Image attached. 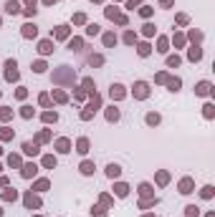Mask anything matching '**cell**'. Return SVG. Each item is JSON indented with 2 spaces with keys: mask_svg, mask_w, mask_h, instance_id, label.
Instances as JSON below:
<instances>
[{
  "mask_svg": "<svg viewBox=\"0 0 215 217\" xmlns=\"http://www.w3.org/2000/svg\"><path fill=\"white\" fill-rule=\"evenodd\" d=\"M117 174H119V167L111 164V167H109V177H117Z\"/></svg>",
  "mask_w": 215,
  "mask_h": 217,
  "instance_id": "6da1fadb",
  "label": "cell"
},
{
  "mask_svg": "<svg viewBox=\"0 0 215 217\" xmlns=\"http://www.w3.org/2000/svg\"><path fill=\"white\" fill-rule=\"evenodd\" d=\"M8 13H18V5L15 3H8Z\"/></svg>",
  "mask_w": 215,
  "mask_h": 217,
  "instance_id": "5b68a950",
  "label": "cell"
},
{
  "mask_svg": "<svg viewBox=\"0 0 215 217\" xmlns=\"http://www.w3.org/2000/svg\"><path fill=\"white\" fill-rule=\"evenodd\" d=\"M81 172H86V174H91V172H94V167H91V164H89V162H86V164H84V167H81Z\"/></svg>",
  "mask_w": 215,
  "mask_h": 217,
  "instance_id": "3957f363",
  "label": "cell"
},
{
  "mask_svg": "<svg viewBox=\"0 0 215 217\" xmlns=\"http://www.w3.org/2000/svg\"><path fill=\"white\" fill-rule=\"evenodd\" d=\"M25 36H35V28L33 25H25Z\"/></svg>",
  "mask_w": 215,
  "mask_h": 217,
  "instance_id": "277c9868",
  "label": "cell"
},
{
  "mask_svg": "<svg viewBox=\"0 0 215 217\" xmlns=\"http://www.w3.org/2000/svg\"><path fill=\"white\" fill-rule=\"evenodd\" d=\"M144 88H147V86H144V83H137V94H139V96H144V94H147V91H144Z\"/></svg>",
  "mask_w": 215,
  "mask_h": 217,
  "instance_id": "7a4b0ae2",
  "label": "cell"
}]
</instances>
